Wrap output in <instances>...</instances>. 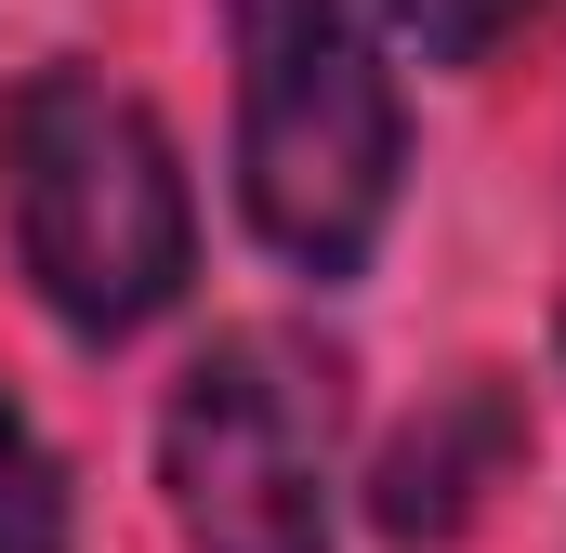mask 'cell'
<instances>
[{
  "instance_id": "obj_1",
  "label": "cell",
  "mask_w": 566,
  "mask_h": 553,
  "mask_svg": "<svg viewBox=\"0 0 566 553\" xmlns=\"http://www.w3.org/2000/svg\"><path fill=\"white\" fill-rule=\"evenodd\" d=\"M0 211H13V251L40 276V303L80 343L145 330L198 264V211H185V171H171L158 119L93 66L13 80V106H0Z\"/></svg>"
},
{
  "instance_id": "obj_2",
  "label": "cell",
  "mask_w": 566,
  "mask_h": 553,
  "mask_svg": "<svg viewBox=\"0 0 566 553\" xmlns=\"http://www.w3.org/2000/svg\"><path fill=\"white\" fill-rule=\"evenodd\" d=\"M396 80L343 0H238V198L264 251L356 276L396 225Z\"/></svg>"
},
{
  "instance_id": "obj_3",
  "label": "cell",
  "mask_w": 566,
  "mask_h": 553,
  "mask_svg": "<svg viewBox=\"0 0 566 553\" xmlns=\"http://www.w3.org/2000/svg\"><path fill=\"white\" fill-rule=\"evenodd\" d=\"M185 553H329V369L290 330H224L171 396Z\"/></svg>"
},
{
  "instance_id": "obj_4",
  "label": "cell",
  "mask_w": 566,
  "mask_h": 553,
  "mask_svg": "<svg viewBox=\"0 0 566 553\" xmlns=\"http://www.w3.org/2000/svg\"><path fill=\"white\" fill-rule=\"evenodd\" d=\"M501 461H514V421H501V396L474 383V396H448L434 421L396 435V461H382V528H396V541H448Z\"/></svg>"
},
{
  "instance_id": "obj_5",
  "label": "cell",
  "mask_w": 566,
  "mask_h": 553,
  "mask_svg": "<svg viewBox=\"0 0 566 553\" xmlns=\"http://www.w3.org/2000/svg\"><path fill=\"white\" fill-rule=\"evenodd\" d=\"M0 553H66V474L13 396H0Z\"/></svg>"
},
{
  "instance_id": "obj_6",
  "label": "cell",
  "mask_w": 566,
  "mask_h": 553,
  "mask_svg": "<svg viewBox=\"0 0 566 553\" xmlns=\"http://www.w3.org/2000/svg\"><path fill=\"white\" fill-rule=\"evenodd\" d=\"M382 13H396V40H409L422 66H474V53H488L527 0H382Z\"/></svg>"
}]
</instances>
